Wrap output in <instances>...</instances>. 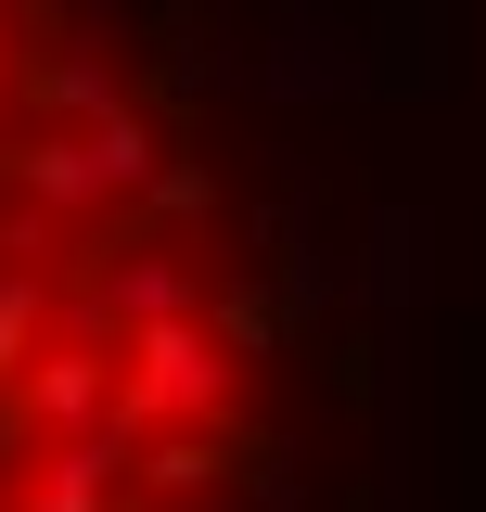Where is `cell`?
Wrapping results in <instances>:
<instances>
[{"mask_svg":"<svg viewBox=\"0 0 486 512\" xmlns=\"http://www.w3.org/2000/svg\"><path fill=\"white\" fill-rule=\"evenodd\" d=\"M282 308L231 180L90 0H0V512H243Z\"/></svg>","mask_w":486,"mask_h":512,"instance_id":"obj_1","label":"cell"}]
</instances>
